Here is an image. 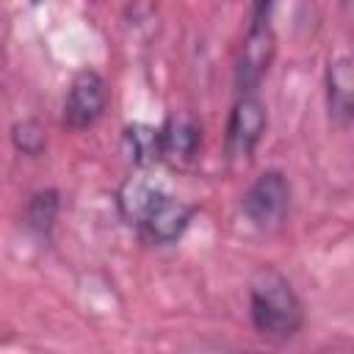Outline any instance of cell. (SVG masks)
<instances>
[{"instance_id":"52a82bcc","label":"cell","mask_w":354,"mask_h":354,"mask_svg":"<svg viewBox=\"0 0 354 354\" xmlns=\"http://www.w3.org/2000/svg\"><path fill=\"white\" fill-rule=\"evenodd\" d=\"M158 133H160V160L171 166L191 163L202 147V124L188 111H171L158 127Z\"/></svg>"},{"instance_id":"3957f363","label":"cell","mask_w":354,"mask_h":354,"mask_svg":"<svg viewBox=\"0 0 354 354\" xmlns=\"http://www.w3.org/2000/svg\"><path fill=\"white\" fill-rule=\"evenodd\" d=\"M241 210L252 227L263 232L277 230L290 210V180L285 177V171L266 169L263 174H257L241 196Z\"/></svg>"},{"instance_id":"277c9868","label":"cell","mask_w":354,"mask_h":354,"mask_svg":"<svg viewBox=\"0 0 354 354\" xmlns=\"http://www.w3.org/2000/svg\"><path fill=\"white\" fill-rule=\"evenodd\" d=\"M266 124H268V116H266V105L257 97V91L238 94V100H235V105L230 108V116H227V133H224L227 155L232 160L252 158L257 144L263 141Z\"/></svg>"},{"instance_id":"7c38bea8","label":"cell","mask_w":354,"mask_h":354,"mask_svg":"<svg viewBox=\"0 0 354 354\" xmlns=\"http://www.w3.org/2000/svg\"><path fill=\"white\" fill-rule=\"evenodd\" d=\"M274 0H252V19H268Z\"/></svg>"},{"instance_id":"7a4b0ae2","label":"cell","mask_w":354,"mask_h":354,"mask_svg":"<svg viewBox=\"0 0 354 354\" xmlns=\"http://www.w3.org/2000/svg\"><path fill=\"white\" fill-rule=\"evenodd\" d=\"M249 321L268 343H288L304 326V304L290 279L274 268L260 266L249 279Z\"/></svg>"},{"instance_id":"ba28073f","label":"cell","mask_w":354,"mask_h":354,"mask_svg":"<svg viewBox=\"0 0 354 354\" xmlns=\"http://www.w3.org/2000/svg\"><path fill=\"white\" fill-rule=\"evenodd\" d=\"M324 86H326V108L332 122L348 127L354 119V66L348 55H335L326 61Z\"/></svg>"},{"instance_id":"8fae6325","label":"cell","mask_w":354,"mask_h":354,"mask_svg":"<svg viewBox=\"0 0 354 354\" xmlns=\"http://www.w3.org/2000/svg\"><path fill=\"white\" fill-rule=\"evenodd\" d=\"M11 144L17 152L28 155V158H39L47 149V130L39 119L28 116L11 124Z\"/></svg>"},{"instance_id":"9c48e42d","label":"cell","mask_w":354,"mask_h":354,"mask_svg":"<svg viewBox=\"0 0 354 354\" xmlns=\"http://www.w3.org/2000/svg\"><path fill=\"white\" fill-rule=\"evenodd\" d=\"M122 147L127 160L138 169H149L160 163V133L155 124H147V122L127 124L122 130Z\"/></svg>"},{"instance_id":"8992f818","label":"cell","mask_w":354,"mask_h":354,"mask_svg":"<svg viewBox=\"0 0 354 354\" xmlns=\"http://www.w3.org/2000/svg\"><path fill=\"white\" fill-rule=\"evenodd\" d=\"M108 108V83L97 69H80L64 97L61 119L69 130H86L100 122Z\"/></svg>"},{"instance_id":"30bf717a","label":"cell","mask_w":354,"mask_h":354,"mask_svg":"<svg viewBox=\"0 0 354 354\" xmlns=\"http://www.w3.org/2000/svg\"><path fill=\"white\" fill-rule=\"evenodd\" d=\"M61 210V194L58 188H39L30 194V199L25 202V227L36 235V238H50L55 218Z\"/></svg>"},{"instance_id":"4fadbf2b","label":"cell","mask_w":354,"mask_h":354,"mask_svg":"<svg viewBox=\"0 0 354 354\" xmlns=\"http://www.w3.org/2000/svg\"><path fill=\"white\" fill-rule=\"evenodd\" d=\"M30 3H33V6H36V3H39V0H30Z\"/></svg>"},{"instance_id":"6da1fadb","label":"cell","mask_w":354,"mask_h":354,"mask_svg":"<svg viewBox=\"0 0 354 354\" xmlns=\"http://www.w3.org/2000/svg\"><path fill=\"white\" fill-rule=\"evenodd\" d=\"M116 207L119 216L138 230V235L147 243L169 246L183 238V232L191 227L196 207L166 194L158 183L136 174L127 177L116 191Z\"/></svg>"},{"instance_id":"5b68a950","label":"cell","mask_w":354,"mask_h":354,"mask_svg":"<svg viewBox=\"0 0 354 354\" xmlns=\"http://www.w3.org/2000/svg\"><path fill=\"white\" fill-rule=\"evenodd\" d=\"M274 55H277V36H274L268 19H252V25L243 36L238 61H235L238 94H249V91L260 88L263 77L268 75V69L274 64Z\"/></svg>"}]
</instances>
